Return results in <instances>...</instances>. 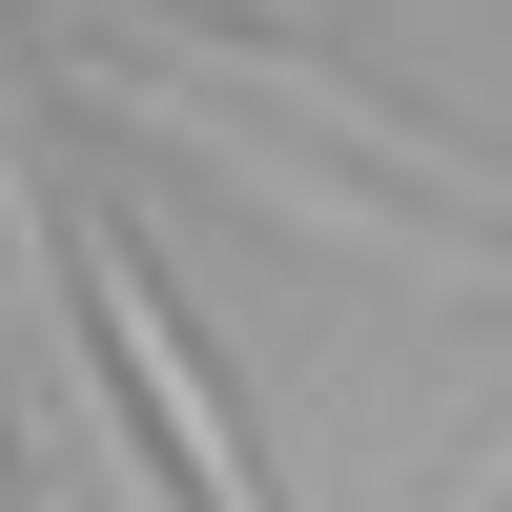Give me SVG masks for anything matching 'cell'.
<instances>
[{"label": "cell", "instance_id": "6da1fadb", "mask_svg": "<svg viewBox=\"0 0 512 512\" xmlns=\"http://www.w3.org/2000/svg\"><path fill=\"white\" fill-rule=\"evenodd\" d=\"M62 308H82V349H103L123 431L164 451V492H185V512H287V492H267V431H246L226 349L185 328V287L144 267V226H103V205H82V226H62Z\"/></svg>", "mask_w": 512, "mask_h": 512}, {"label": "cell", "instance_id": "7a4b0ae2", "mask_svg": "<svg viewBox=\"0 0 512 512\" xmlns=\"http://www.w3.org/2000/svg\"><path fill=\"white\" fill-rule=\"evenodd\" d=\"M185 21H287V41H308V0H185Z\"/></svg>", "mask_w": 512, "mask_h": 512}]
</instances>
